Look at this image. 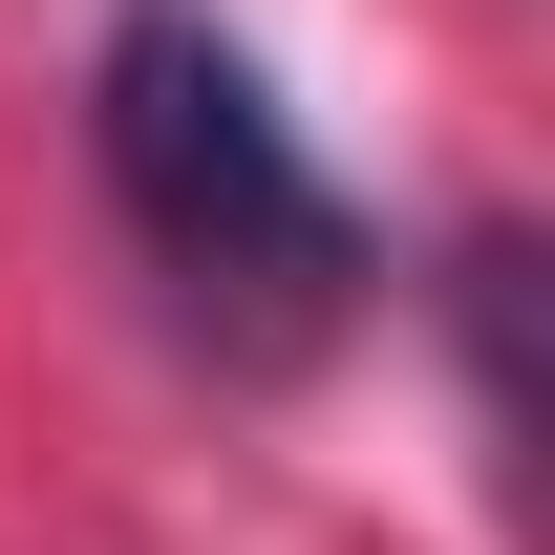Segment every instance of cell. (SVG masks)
Segmentation results:
<instances>
[{"label": "cell", "mask_w": 555, "mask_h": 555, "mask_svg": "<svg viewBox=\"0 0 555 555\" xmlns=\"http://www.w3.org/2000/svg\"><path fill=\"white\" fill-rule=\"evenodd\" d=\"M86 171H107L129 257L171 278V321H193L235 385H299V363L363 321V278H385V235H363L343 171L299 150V107L257 86V43L193 22V0H129V22H107V65H86Z\"/></svg>", "instance_id": "6da1fadb"}]
</instances>
